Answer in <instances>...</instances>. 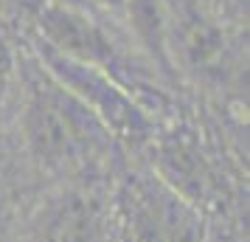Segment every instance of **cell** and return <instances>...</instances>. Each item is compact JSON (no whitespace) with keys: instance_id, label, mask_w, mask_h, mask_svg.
I'll return each instance as SVG.
<instances>
[{"instance_id":"9","label":"cell","mask_w":250,"mask_h":242,"mask_svg":"<svg viewBox=\"0 0 250 242\" xmlns=\"http://www.w3.org/2000/svg\"><path fill=\"white\" fill-rule=\"evenodd\" d=\"M73 3H87V0H73Z\"/></svg>"},{"instance_id":"3","label":"cell","mask_w":250,"mask_h":242,"mask_svg":"<svg viewBox=\"0 0 250 242\" xmlns=\"http://www.w3.org/2000/svg\"><path fill=\"white\" fill-rule=\"evenodd\" d=\"M113 228L124 242H205V214L158 172H126L113 195Z\"/></svg>"},{"instance_id":"5","label":"cell","mask_w":250,"mask_h":242,"mask_svg":"<svg viewBox=\"0 0 250 242\" xmlns=\"http://www.w3.org/2000/svg\"><path fill=\"white\" fill-rule=\"evenodd\" d=\"M34 242H113V211L93 189L76 183L48 206Z\"/></svg>"},{"instance_id":"1","label":"cell","mask_w":250,"mask_h":242,"mask_svg":"<svg viewBox=\"0 0 250 242\" xmlns=\"http://www.w3.org/2000/svg\"><path fill=\"white\" fill-rule=\"evenodd\" d=\"M17 127L25 158L45 177L90 183L113 163L118 141L25 51L17 73Z\"/></svg>"},{"instance_id":"2","label":"cell","mask_w":250,"mask_h":242,"mask_svg":"<svg viewBox=\"0 0 250 242\" xmlns=\"http://www.w3.org/2000/svg\"><path fill=\"white\" fill-rule=\"evenodd\" d=\"M31 9V28L40 43L65 57L84 62L118 82L149 115H160L169 96L160 90V73L144 51L121 45L104 20L84 3L73 0H25Z\"/></svg>"},{"instance_id":"4","label":"cell","mask_w":250,"mask_h":242,"mask_svg":"<svg viewBox=\"0 0 250 242\" xmlns=\"http://www.w3.org/2000/svg\"><path fill=\"white\" fill-rule=\"evenodd\" d=\"M28 51L40 59V65L54 76V79L70 90L87 110H90L104 127L113 132V138L118 144H129V147H144L149 141H155L158 135V124L155 115H149L141 104L129 96V93L113 82L107 73L90 68L84 62L59 54L54 48H48L45 43H40L37 37H31Z\"/></svg>"},{"instance_id":"6","label":"cell","mask_w":250,"mask_h":242,"mask_svg":"<svg viewBox=\"0 0 250 242\" xmlns=\"http://www.w3.org/2000/svg\"><path fill=\"white\" fill-rule=\"evenodd\" d=\"M17 73H20V57L14 54L12 43L0 34V113L12 102V96H17Z\"/></svg>"},{"instance_id":"8","label":"cell","mask_w":250,"mask_h":242,"mask_svg":"<svg viewBox=\"0 0 250 242\" xmlns=\"http://www.w3.org/2000/svg\"><path fill=\"white\" fill-rule=\"evenodd\" d=\"M9 197H12V166H9V152L6 144L0 138V217L9 208Z\"/></svg>"},{"instance_id":"7","label":"cell","mask_w":250,"mask_h":242,"mask_svg":"<svg viewBox=\"0 0 250 242\" xmlns=\"http://www.w3.org/2000/svg\"><path fill=\"white\" fill-rule=\"evenodd\" d=\"M129 3H132V0H87V6H90L96 14H102L107 20H115V23H126Z\"/></svg>"}]
</instances>
